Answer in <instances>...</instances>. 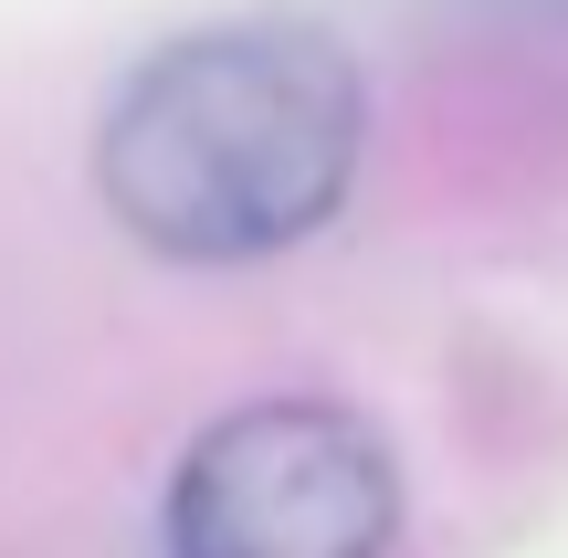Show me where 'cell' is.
<instances>
[{
	"label": "cell",
	"mask_w": 568,
	"mask_h": 558,
	"mask_svg": "<svg viewBox=\"0 0 568 558\" xmlns=\"http://www.w3.org/2000/svg\"><path fill=\"white\" fill-rule=\"evenodd\" d=\"M368 138L358 63L305 21L180 32L105 95L95 190L169 264H253L347 201Z\"/></svg>",
	"instance_id": "6da1fadb"
},
{
	"label": "cell",
	"mask_w": 568,
	"mask_h": 558,
	"mask_svg": "<svg viewBox=\"0 0 568 558\" xmlns=\"http://www.w3.org/2000/svg\"><path fill=\"white\" fill-rule=\"evenodd\" d=\"M400 475L337 400H253L211 422L169 485V558H389Z\"/></svg>",
	"instance_id": "7a4b0ae2"
}]
</instances>
